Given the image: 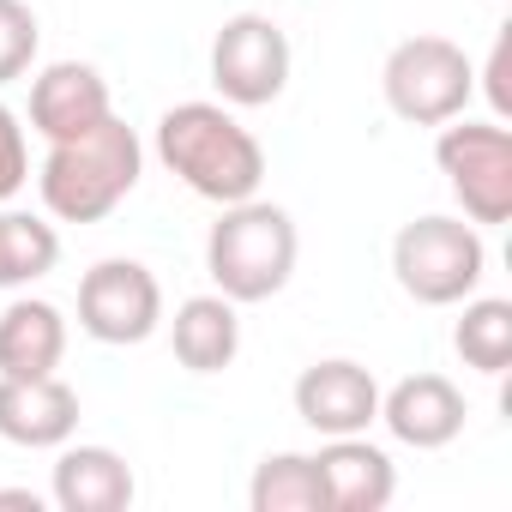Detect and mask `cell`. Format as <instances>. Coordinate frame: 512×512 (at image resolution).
Segmentation results:
<instances>
[{
	"label": "cell",
	"instance_id": "1",
	"mask_svg": "<svg viewBox=\"0 0 512 512\" xmlns=\"http://www.w3.org/2000/svg\"><path fill=\"white\" fill-rule=\"evenodd\" d=\"M157 157L163 169L193 187L211 205L253 199L266 181V151L223 103H175L157 121Z\"/></svg>",
	"mask_w": 512,
	"mask_h": 512
},
{
	"label": "cell",
	"instance_id": "2",
	"mask_svg": "<svg viewBox=\"0 0 512 512\" xmlns=\"http://www.w3.org/2000/svg\"><path fill=\"white\" fill-rule=\"evenodd\" d=\"M296 217L272 199H235L217 211L211 235H205V272L217 284V296H229L235 308L247 302H272L290 278H296Z\"/></svg>",
	"mask_w": 512,
	"mask_h": 512
},
{
	"label": "cell",
	"instance_id": "3",
	"mask_svg": "<svg viewBox=\"0 0 512 512\" xmlns=\"http://www.w3.org/2000/svg\"><path fill=\"white\" fill-rule=\"evenodd\" d=\"M139 169H145L139 133L121 115H103L91 133L49 145L37 187H43L49 217H61V223H103L139 187Z\"/></svg>",
	"mask_w": 512,
	"mask_h": 512
},
{
	"label": "cell",
	"instance_id": "4",
	"mask_svg": "<svg viewBox=\"0 0 512 512\" xmlns=\"http://www.w3.org/2000/svg\"><path fill=\"white\" fill-rule=\"evenodd\" d=\"M392 278L422 308H458L488 278V247L470 217H416L392 235Z\"/></svg>",
	"mask_w": 512,
	"mask_h": 512
},
{
	"label": "cell",
	"instance_id": "5",
	"mask_svg": "<svg viewBox=\"0 0 512 512\" xmlns=\"http://www.w3.org/2000/svg\"><path fill=\"white\" fill-rule=\"evenodd\" d=\"M386 109L410 127H440L476 97V67L452 37H404L380 67Z\"/></svg>",
	"mask_w": 512,
	"mask_h": 512
},
{
	"label": "cell",
	"instance_id": "6",
	"mask_svg": "<svg viewBox=\"0 0 512 512\" xmlns=\"http://www.w3.org/2000/svg\"><path fill=\"white\" fill-rule=\"evenodd\" d=\"M434 163L464 205L470 223H506L512 217V133L506 121H440Z\"/></svg>",
	"mask_w": 512,
	"mask_h": 512
},
{
	"label": "cell",
	"instance_id": "7",
	"mask_svg": "<svg viewBox=\"0 0 512 512\" xmlns=\"http://www.w3.org/2000/svg\"><path fill=\"white\" fill-rule=\"evenodd\" d=\"M290 37L266 13H235L211 37V85L229 109H266L290 85Z\"/></svg>",
	"mask_w": 512,
	"mask_h": 512
},
{
	"label": "cell",
	"instance_id": "8",
	"mask_svg": "<svg viewBox=\"0 0 512 512\" xmlns=\"http://www.w3.org/2000/svg\"><path fill=\"white\" fill-rule=\"evenodd\" d=\"M79 326L97 344H145L163 326V284L139 260H97L79 278Z\"/></svg>",
	"mask_w": 512,
	"mask_h": 512
},
{
	"label": "cell",
	"instance_id": "9",
	"mask_svg": "<svg viewBox=\"0 0 512 512\" xmlns=\"http://www.w3.org/2000/svg\"><path fill=\"white\" fill-rule=\"evenodd\" d=\"M296 416L314 434H326V440L368 434L380 422V380L362 362H350V356H326V362L302 368V380H296Z\"/></svg>",
	"mask_w": 512,
	"mask_h": 512
},
{
	"label": "cell",
	"instance_id": "10",
	"mask_svg": "<svg viewBox=\"0 0 512 512\" xmlns=\"http://www.w3.org/2000/svg\"><path fill=\"white\" fill-rule=\"evenodd\" d=\"M464 392L446 380V374H410L398 380L392 392H380V422L398 446H416V452H440L464 434Z\"/></svg>",
	"mask_w": 512,
	"mask_h": 512
},
{
	"label": "cell",
	"instance_id": "11",
	"mask_svg": "<svg viewBox=\"0 0 512 512\" xmlns=\"http://www.w3.org/2000/svg\"><path fill=\"white\" fill-rule=\"evenodd\" d=\"M320 488H326V512H386L398 494V464L386 446H374L368 434H338L314 452Z\"/></svg>",
	"mask_w": 512,
	"mask_h": 512
},
{
	"label": "cell",
	"instance_id": "12",
	"mask_svg": "<svg viewBox=\"0 0 512 512\" xmlns=\"http://www.w3.org/2000/svg\"><path fill=\"white\" fill-rule=\"evenodd\" d=\"M73 434H79V392L61 374H31V380L0 374V440L55 452Z\"/></svg>",
	"mask_w": 512,
	"mask_h": 512
},
{
	"label": "cell",
	"instance_id": "13",
	"mask_svg": "<svg viewBox=\"0 0 512 512\" xmlns=\"http://www.w3.org/2000/svg\"><path fill=\"white\" fill-rule=\"evenodd\" d=\"M103 115H115V103H109V79L91 61H55L31 79V127L49 145L91 133Z\"/></svg>",
	"mask_w": 512,
	"mask_h": 512
},
{
	"label": "cell",
	"instance_id": "14",
	"mask_svg": "<svg viewBox=\"0 0 512 512\" xmlns=\"http://www.w3.org/2000/svg\"><path fill=\"white\" fill-rule=\"evenodd\" d=\"M55 506L61 512H127L139 482H133V464L115 452V446H55Z\"/></svg>",
	"mask_w": 512,
	"mask_h": 512
},
{
	"label": "cell",
	"instance_id": "15",
	"mask_svg": "<svg viewBox=\"0 0 512 512\" xmlns=\"http://www.w3.org/2000/svg\"><path fill=\"white\" fill-rule=\"evenodd\" d=\"M67 356V314L43 296H19L0 314V374L7 380H31V374H55Z\"/></svg>",
	"mask_w": 512,
	"mask_h": 512
},
{
	"label": "cell",
	"instance_id": "16",
	"mask_svg": "<svg viewBox=\"0 0 512 512\" xmlns=\"http://www.w3.org/2000/svg\"><path fill=\"white\" fill-rule=\"evenodd\" d=\"M169 344L175 362L187 374H223L241 350V314L229 296H187L169 320Z\"/></svg>",
	"mask_w": 512,
	"mask_h": 512
},
{
	"label": "cell",
	"instance_id": "17",
	"mask_svg": "<svg viewBox=\"0 0 512 512\" xmlns=\"http://www.w3.org/2000/svg\"><path fill=\"white\" fill-rule=\"evenodd\" d=\"M458 326H452V350L464 368L500 380L512 368V302L506 296H464L458 302Z\"/></svg>",
	"mask_w": 512,
	"mask_h": 512
},
{
	"label": "cell",
	"instance_id": "18",
	"mask_svg": "<svg viewBox=\"0 0 512 512\" xmlns=\"http://www.w3.org/2000/svg\"><path fill=\"white\" fill-rule=\"evenodd\" d=\"M61 266V229L31 211H0V290H25Z\"/></svg>",
	"mask_w": 512,
	"mask_h": 512
},
{
	"label": "cell",
	"instance_id": "19",
	"mask_svg": "<svg viewBox=\"0 0 512 512\" xmlns=\"http://www.w3.org/2000/svg\"><path fill=\"white\" fill-rule=\"evenodd\" d=\"M253 512H326V488L308 452H266L247 482Z\"/></svg>",
	"mask_w": 512,
	"mask_h": 512
},
{
	"label": "cell",
	"instance_id": "20",
	"mask_svg": "<svg viewBox=\"0 0 512 512\" xmlns=\"http://www.w3.org/2000/svg\"><path fill=\"white\" fill-rule=\"evenodd\" d=\"M37 43H43L37 13L25 7V0H0V85H13V79L31 73Z\"/></svg>",
	"mask_w": 512,
	"mask_h": 512
},
{
	"label": "cell",
	"instance_id": "21",
	"mask_svg": "<svg viewBox=\"0 0 512 512\" xmlns=\"http://www.w3.org/2000/svg\"><path fill=\"white\" fill-rule=\"evenodd\" d=\"M31 181V151H25V127L19 115L0 103V205H7L19 187Z\"/></svg>",
	"mask_w": 512,
	"mask_h": 512
},
{
	"label": "cell",
	"instance_id": "22",
	"mask_svg": "<svg viewBox=\"0 0 512 512\" xmlns=\"http://www.w3.org/2000/svg\"><path fill=\"white\" fill-rule=\"evenodd\" d=\"M506 49H512V37H506V25H500V37H494V55H488V73H482V85H488V103H494V121H506V115H512V91H506Z\"/></svg>",
	"mask_w": 512,
	"mask_h": 512
},
{
	"label": "cell",
	"instance_id": "23",
	"mask_svg": "<svg viewBox=\"0 0 512 512\" xmlns=\"http://www.w3.org/2000/svg\"><path fill=\"white\" fill-rule=\"evenodd\" d=\"M0 506H25V512H43V500L31 488H0Z\"/></svg>",
	"mask_w": 512,
	"mask_h": 512
}]
</instances>
